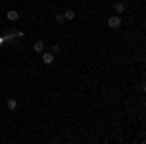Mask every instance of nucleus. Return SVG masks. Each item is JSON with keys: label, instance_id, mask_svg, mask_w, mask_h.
Returning <instances> with one entry per match:
<instances>
[{"label": "nucleus", "instance_id": "1", "mask_svg": "<svg viewBox=\"0 0 146 144\" xmlns=\"http://www.w3.org/2000/svg\"><path fill=\"white\" fill-rule=\"evenodd\" d=\"M107 25H109V27H113V29L121 27V18H119V14H117V16H111V18L107 20Z\"/></svg>", "mask_w": 146, "mask_h": 144}, {"label": "nucleus", "instance_id": "9", "mask_svg": "<svg viewBox=\"0 0 146 144\" xmlns=\"http://www.w3.org/2000/svg\"><path fill=\"white\" fill-rule=\"evenodd\" d=\"M64 22V16H62V14H58V16H56V23H62Z\"/></svg>", "mask_w": 146, "mask_h": 144}, {"label": "nucleus", "instance_id": "5", "mask_svg": "<svg viewBox=\"0 0 146 144\" xmlns=\"http://www.w3.org/2000/svg\"><path fill=\"white\" fill-rule=\"evenodd\" d=\"M6 105H8V109H10V111H14L16 107H18V101H16V100H12V98H10V100L6 101Z\"/></svg>", "mask_w": 146, "mask_h": 144}, {"label": "nucleus", "instance_id": "2", "mask_svg": "<svg viewBox=\"0 0 146 144\" xmlns=\"http://www.w3.org/2000/svg\"><path fill=\"white\" fill-rule=\"evenodd\" d=\"M6 18H8L10 22H16V20L20 18V14H18L16 10H8V14H6Z\"/></svg>", "mask_w": 146, "mask_h": 144}, {"label": "nucleus", "instance_id": "4", "mask_svg": "<svg viewBox=\"0 0 146 144\" xmlns=\"http://www.w3.org/2000/svg\"><path fill=\"white\" fill-rule=\"evenodd\" d=\"M53 58H55L53 53H43V62H45V64H51V62H53Z\"/></svg>", "mask_w": 146, "mask_h": 144}, {"label": "nucleus", "instance_id": "3", "mask_svg": "<svg viewBox=\"0 0 146 144\" xmlns=\"http://www.w3.org/2000/svg\"><path fill=\"white\" fill-rule=\"evenodd\" d=\"M43 49H45V43H43V41H35V45H33L35 53H43Z\"/></svg>", "mask_w": 146, "mask_h": 144}, {"label": "nucleus", "instance_id": "7", "mask_svg": "<svg viewBox=\"0 0 146 144\" xmlns=\"http://www.w3.org/2000/svg\"><path fill=\"white\" fill-rule=\"evenodd\" d=\"M62 16H64V20H74V10H66Z\"/></svg>", "mask_w": 146, "mask_h": 144}, {"label": "nucleus", "instance_id": "8", "mask_svg": "<svg viewBox=\"0 0 146 144\" xmlns=\"http://www.w3.org/2000/svg\"><path fill=\"white\" fill-rule=\"evenodd\" d=\"M51 53H53V55H58V53H60V47H58V45H53Z\"/></svg>", "mask_w": 146, "mask_h": 144}, {"label": "nucleus", "instance_id": "6", "mask_svg": "<svg viewBox=\"0 0 146 144\" xmlns=\"http://www.w3.org/2000/svg\"><path fill=\"white\" fill-rule=\"evenodd\" d=\"M115 12H117V14H123V12H125V4L117 2V4H115Z\"/></svg>", "mask_w": 146, "mask_h": 144}]
</instances>
